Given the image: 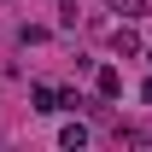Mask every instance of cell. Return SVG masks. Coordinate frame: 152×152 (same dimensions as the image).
Segmentation results:
<instances>
[{"instance_id":"obj_5","label":"cell","mask_w":152,"mask_h":152,"mask_svg":"<svg viewBox=\"0 0 152 152\" xmlns=\"http://www.w3.org/2000/svg\"><path fill=\"white\" fill-rule=\"evenodd\" d=\"M111 12H123V18H146V0H105Z\"/></svg>"},{"instance_id":"obj_2","label":"cell","mask_w":152,"mask_h":152,"mask_svg":"<svg viewBox=\"0 0 152 152\" xmlns=\"http://www.w3.org/2000/svg\"><path fill=\"white\" fill-rule=\"evenodd\" d=\"M94 88H99V99H117V94H123V70H111V64L94 70Z\"/></svg>"},{"instance_id":"obj_6","label":"cell","mask_w":152,"mask_h":152,"mask_svg":"<svg viewBox=\"0 0 152 152\" xmlns=\"http://www.w3.org/2000/svg\"><path fill=\"white\" fill-rule=\"evenodd\" d=\"M140 99H146V105H152V82H140Z\"/></svg>"},{"instance_id":"obj_4","label":"cell","mask_w":152,"mask_h":152,"mask_svg":"<svg viewBox=\"0 0 152 152\" xmlns=\"http://www.w3.org/2000/svg\"><path fill=\"white\" fill-rule=\"evenodd\" d=\"M111 47H117L123 58H134V53H140V35H134L129 23H117V29H111Z\"/></svg>"},{"instance_id":"obj_3","label":"cell","mask_w":152,"mask_h":152,"mask_svg":"<svg viewBox=\"0 0 152 152\" xmlns=\"http://www.w3.org/2000/svg\"><path fill=\"white\" fill-rule=\"evenodd\" d=\"M58 146H64V152H82V146H88V123H64V129H58Z\"/></svg>"},{"instance_id":"obj_1","label":"cell","mask_w":152,"mask_h":152,"mask_svg":"<svg viewBox=\"0 0 152 152\" xmlns=\"http://www.w3.org/2000/svg\"><path fill=\"white\" fill-rule=\"evenodd\" d=\"M29 99H35V111H64V88H53V82H35Z\"/></svg>"}]
</instances>
